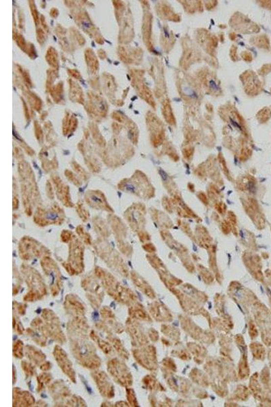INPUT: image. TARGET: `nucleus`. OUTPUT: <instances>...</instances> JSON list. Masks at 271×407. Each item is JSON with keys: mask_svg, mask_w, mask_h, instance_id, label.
<instances>
[{"mask_svg": "<svg viewBox=\"0 0 271 407\" xmlns=\"http://www.w3.org/2000/svg\"><path fill=\"white\" fill-rule=\"evenodd\" d=\"M72 348L75 358L86 367L96 369L100 366V360L95 355L94 346L90 343L83 340H75L72 343Z\"/></svg>", "mask_w": 271, "mask_h": 407, "instance_id": "1", "label": "nucleus"}, {"mask_svg": "<svg viewBox=\"0 0 271 407\" xmlns=\"http://www.w3.org/2000/svg\"><path fill=\"white\" fill-rule=\"evenodd\" d=\"M108 371L118 383L123 386L131 385V378L127 368L118 359H113L108 363Z\"/></svg>", "mask_w": 271, "mask_h": 407, "instance_id": "2", "label": "nucleus"}, {"mask_svg": "<svg viewBox=\"0 0 271 407\" xmlns=\"http://www.w3.org/2000/svg\"><path fill=\"white\" fill-rule=\"evenodd\" d=\"M43 316L47 323L46 324H47L48 330L51 337L54 338L55 340L58 342L63 343L65 341V338L63 337V333L62 332L58 318L55 316L52 311L49 310V309H46L44 312L43 311Z\"/></svg>", "mask_w": 271, "mask_h": 407, "instance_id": "3", "label": "nucleus"}, {"mask_svg": "<svg viewBox=\"0 0 271 407\" xmlns=\"http://www.w3.org/2000/svg\"><path fill=\"white\" fill-rule=\"evenodd\" d=\"M93 375L101 394L104 397H113L115 394L114 387L106 373L102 371H95Z\"/></svg>", "mask_w": 271, "mask_h": 407, "instance_id": "4", "label": "nucleus"}, {"mask_svg": "<svg viewBox=\"0 0 271 407\" xmlns=\"http://www.w3.org/2000/svg\"><path fill=\"white\" fill-rule=\"evenodd\" d=\"M54 355L55 358L57 361L58 365L63 370V372L65 373L72 380L73 382H75V374L73 369V365L72 362L67 356V354L65 353L63 349H61L60 347L56 346L54 350Z\"/></svg>", "mask_w": 271, "mask_h": 407, "instance_id": "5", "label": "nucleus"}, {"mask_svg": "<svg viewBox=\"0 0 271 407\" xmlns=\"http://www.w3.org/2000/svg\"><path fill=\"white\" fill-rule=\"evenodd\" d=\"M65 307L72 314L75 316V318H80L84 314V306L77 297L74 295H68L65 303Z\"/></svg>", "mask_w": 271, "mask_h": 407, "instance_id": "6", "label": "nucleus"}, {"mask_svg": "<svg viewBox=\"0 0 271 407\" xmlns=\"http://www.w3.org/2000/svg\"><path fill=\"white\" fill-rule=\"evenodd\" d=\"M26 355H28V357H29L30 360L32 362H33V363L37 364V365H38V364L40 365V364H42L41 369L43 370L44 371H47L49 369V365H46L49 362H46L45 356H44V355L40 350L35 349L33 347L26 346Z\"/></svg>", "mask_w": 271, "mask_h": 407, "instance_id": "7", "label": "nucleus"}, {"mask_svg": "<svg viewBox=\"0 0 271 407\" xmlns=\"http://www.w3.org/2000/svg\"><path fill=\"white\" fill-rule=\"evenodd\" d=\"M14 405L15 406H31L34 404V398L29 392L15 388L14 390Z\"/></svg>", "mask_w": 271, "mask_h": 407, "instance_id": "8", "label": "nucleus"}, {"mask_svg": "<svg viewBox=\"0 0 271 407\" xmlns=\"http://www.w3.org/2000/svg\"><path fill=\"white\" fill-rule=\"evenodd\" d=\"M101 314H102V318H104L106 322L112 325L116 331L118 330L119 331H120L121 327H120V323H117L116 320H115V316L112 311L108 309L107 307H104L101 310Z\"/></svg>", "mask_w": 271, "mask_h": 407, "instance_id": "9", "label": "nucleus"}, {"mask_svg": "<svg viewBox=\"0 0 271 407\" xmlns=\"http://www.w3.org/2000/svg\"><path fill=\"white\" fill-rule=\"evenodd\" d=\"M91 337L93 338L94 340L97 341V343H98L99 346H100L101 349L102 350V351L106 354V355H111V353L113 352L112 347L111 346V345L109 344V343H107V341L103 340V339H101L100 338L98 337L94 332H91Z\"/></svg>", "mask_w": 271, "mask_h": 407, "instance_id": "10", "label": "nucleus"}, {"mask_svg": "<svg viewBox=\"0 0 271 407\" xmlns=\"http://www.w3.org/2000/svg\"><path fill=\"white\" fill-rule=\"evenodd\" d=\"M50 380L51 377L49 375L47 374V373H43V374L40 375L39 378H38L39 391L44 389L46 387V385H48L49 382H50Z\"/></svg>", "mask_w": 271, "mask_h": 407, "instance_id": "11", "label": "nucleus"}, {"mask_svg": "<svg viewBox=\"0 0 271 407\" xmlns=\"http://www.w3.org/2000/svg\"><path fill=\"white\" fill-rule=\"evenodd\" d=\"M14 355L16 358H21L24 356V343L21 341L15 343L13 348Z\"/></svg>", "mask_w": 271, "mask_h": 407, "instance_id": "12", "label": "nucleus"}, {"mask_svg": "<svg viewBox=\"0 0 271 407\" xmlns=\"http://www.w3.org/2000/svg\"><path fill=\"white\" fill-rule=\"evenodd\" d=\"M21 366L24 368L25 373H26V375H28V376H30V375L32 376V375H33L34 371H33V368L32 367L31 365L26 363V362H24L23 363H21Z\"/></svg>", "mask_w": 271, "mask_h": 407, "instance_id": "13", "label": "nucleus"}, {"mask_svg": "<svg viewBox=\"0 0 271 407\" xmlns=\"http://www.w3.org/2000/svg\"><path fill=\"white\" fill-rule=\"evenodd\" d=\"M160 174L162 176L163 179L166 180L168 178V175H166V173H165L164 171H160Z\"/></svg>", "mask_w": 271, "mask_h": 407, "instance_id": "14", "label": "nucleus"}]
</instances>
